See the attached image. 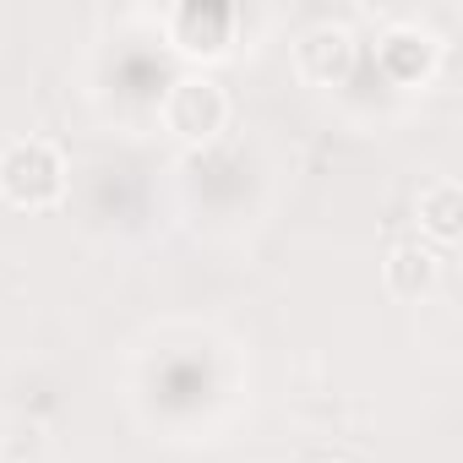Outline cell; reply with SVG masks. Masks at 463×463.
I'll list each match as a JSON object with an SVG mask.
<instances>
[{"label": "cell", "mask_w": 463, "mask_h": 463, "mask_svg": "<svg viewBox=\"0 0 463 463\" xmlns=\"http://www.w3.org/2000/svg\"><path fill=\"white\" fill-rule=\"evenodd\" d=\"M0 196L12 207H55L66 196V158L44 137H17L0 147Z\"/></svg>", "instance_id": "cell-1"}, {"label": "cell", "mask_w": 463, "mask_h": 463, "mask_svg": "<svg viewBox=\"0 0 463 463\" xmlns=\"http://www.w3.org/2000/svg\"><path fill=\"white\" fill-rule=\"evenodd\" d=\"M223 120H229V93L213 82V77H180L169 93H164V126L180 137V142H191V147H202V142H213L218 131H223Z\"/></svg>", "instance_id": "cell-2"}, {"label": "cell", "mask_w": 463, "mask_h": 463, "mask_svg": "<svg viewBox=\"0 0 463 463\" xmlns=\"http://www.w3.org/2000/svg\"><path fill=\"white\" fill-rule=\"evenodd\" d=\"M295 71L317 88H338L349 71H354V33L338 28V23H317L300 33L295 44Z\"/></svg>", "instance_id": "cell-3"}, {"label": "cell", "mask_w": 463, "mask_h": 463, "mask_svg": "<svg viewBox=\"0 0 463 463\" xmlns=\"http://www.w3.org/2000/svg\"><path fill=\"white\" fill-rule=\"evenodd\" d=\"M436 61H441V44L430 33H420V28H387L376 39V66L398 88H420L436 71Z\"/></svg>", "instance_id": "cell-4"}, {"label": "cell", "mask_w": 463, "mask_h": 463, "mask_svg": "<svg viewBox=\"0 0 463 463\" xmlns=\"http://www.w3.org/2000/svg\"><path fill=\"white\" fill-rule=\"evenodd\" d=\"M169 33H175V50H185V55H223L229 33H235V12L229 6H175Z\"/></svg>", "instance_id": "cell-5"}, {"label": "cell", "mask_w": 463, "mask_h": 463, "mask_svg": "<svg viewBox=\"0 0 463 463\" xmlns=\"http://www.w3.org/2000/svg\"><path fill=\"white\" fill-rule=\"evenodd\" d=\"M382 279H387V289H392L398 300H430L436 284H441V257H436L430 246H420V241H403V246L387 251Z\"/></svg>", "instance_id": "cell-6"}, {"label": "cell", "mask_w": 463, "mask_h": 463, "mask_svg": "<svg viewBox=\"0 0 463 463\" xmlns=\"http://www.w3.org/2000/svg\"><path fill=\"white\" fill-rule=\"evenodd\" d=\"M414 213H420V235L430 246H458L463 241V191H458V180L425 185Z\"/></svg>", "instance_id": "cell-7"}]
</instances>
